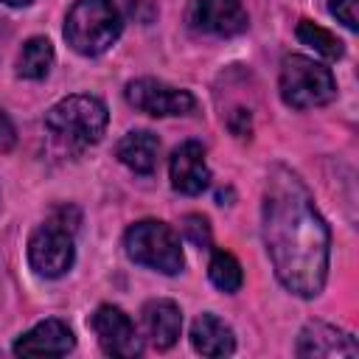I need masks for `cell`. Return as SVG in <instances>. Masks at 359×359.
<instances>
[{"mask_svg":"<svg viewBox=\"0 0 359 359\" xmlns=\"http://www.w3.org/2000/svg\"><path fill=\"white\" fill-rule=\"evenodd\" d=\"M261 230L278 280L297 297H317L328 278L331 236L306 182L286 165L266 174Z\"/></svg>","mask_w":359,"mask_h":359,"instance_id":"obj_1","label":"cell"},{"mask_svg":"<svg viewBox=\"0 0 359 359\" xmlns=\"http://www.w3.org/2000/svg\"><path fill=\"white\" fill-rule=\"evenodd\" d=\"M107 107L95 95H67L56 101L45 115L50 137L67 151H81L98 143L107 129Z\"/></svg>","mask_w":359,"mask_h":359,"instance_id":"obj_2","label":"cell"},{"mask_svg":"<svg viewBox=\"0 0 359 359\" xmlns=\"http://www.w3.org/2000/svg\"><path fill=\"white\" fill-rule=\"evenodd\" d=\"M123 28V14L115 0H76L65 20V39L81 56L104 53Z\"/></svg>","mask_w":359,"mask_h":359,"instance_id":"obj_3","label":"cell"},{"mask_svg":"<svg viewBox=\"0 0 359 359\" xmlns=\"http://www.w3.org/2000/svg\"><path fill=\"white\" fill-rule=\"evenodd\" d=\"M280 98L292 109L323 107L337 98V81L325 65L300 53H289L280 62Z\"/></svg>","mask_w":359,"mask_h":359,"instance_id":"obj_4","label":"cell"},{"mask_svg":"<svg viewBox=\"0 0 359 359\" xmlns=\"http://www.w3.org/2000/svg\"><path fill=\"white\" fill-rule=\"evenodd\" d=\"M123 247H126V255L135 264L149 266V269H157L163 275H177L185 266V258H182V247H180L177 233L168 224L157 222V219L135 222L123 233Z\"/></svg>","mask_w":359,"mask_h":359,"instance_id":"obj_5","label":"cell"},{"mask_svg":"<svg viewBox=\"0 0 359 359\" xmlns=\"http://www.w3.org/2000/svg\"><path fill=\"white\" fill-rule=\"evenodd\" d=\"M73 208H59L48 222H42L31 238H28V264L42 278H62L76 258L73 247V230L76 224H67V213Z\"/></svg>","mask_w":359,"mask_h":359,"instance_id":"obj_6","label":"cell"},{"mask_svg":"<svg viewBox=\"0 0 359 359\" xmlns=\"http://www.w3.org/2000/svg\"><path fill=\"white\" fill-rule=\"evenodd\" d=\"M126 101L154 118H168V115H185L194 109V95L188 90L171 87L157 79H135L126 84Z\"/></svg>","mask_w":359,"mask_h":359,"instance_id":"obj_7","label":"cell"},{"mask_svg":"<svg viewBox=\"0 0 359 359\" xmlns=\"http://www.w3.org/2000/svg\"><path fill=\"white\" fill-rule=\"evenodd\" d=\"M90 325L98 337V345L107 356L118 359H135L143 351V339L135 331V323L129 314H123L118 306H98L90 317Z\"/></svg>","mask_w":359,"mask_h":359,"instance_id":"obj_8","label":"cell"},{"mask_svg":"<svg viewBox=\"0 0 359 359\" xmlns=\"http://www.w3.org/2000/svg\"><path fill=\"white\" fill-rule=\"evenodd\" d=\"M247 11L238 0H194L188 6V25L213 36H236L247 31Z\"/></svg>","mask_w":359,"mask_h":359,"instance_id":"obj_9","label":"cell"},{"mask_svg":"<svg viewBox=\"0 0 359 359\" xmlns=\"http://www.w3.org/2000/svg\"><path fill=\"white\" fill-rule=\"evenodd\" d=\"M171 185L180 194L196 196L210 185V168L205 163V149L196 140H185L182 146L174 149L171 163H168Z\"/></svg>","mask_w":359,"mask_h":359,"instance_id":"obj_10","label":"cell"},{"mask_svg":"<svg viewBox=\"0 0 359 359\" xmlns=\"http://www.w3.org/2000/svg\"><path fill=\"white\" fill-rule=\"evenodd\" d=\"M76 345V337L62 320H42L14 342L17 356H65Z\"/></svg>","mask_w":359,"mask_h":359,"instance_id":"obj_11","label":"cell"},{"mask_svg":"<svg viewBox=\"0 0 359 359\" xmlns=\"http://www.w3.org/2000/svg\"><path fill=\"white\" fill-rule=\"evenodd\" d=\"M294 351L297 356H356L359 345L348 331L314 320L300 331Z\"/></svg>","mask_w":359,"mask_h":359,"instance_id":"obj_12","label":"cell"},{"mask_svg":"<svg viewBox=\"0 0 359 359\" xmlns=\"http://www.w3.org/2000/svg\"><path fill=\"white\" fill-rule=\"evenodd\" d=\"M143 328L154 348L168 351L180 339L182 311L174 300H149L143 306Z\"/></svg>","mask_w":359,"mask_h":359,"instance_id":"obj_13","label":"cell"},{"mask_svg":"<svg viewBox=\"0 0 359 359\" xmlns=\"http://www.w3.org/2000/svg\"><path fill=\"white\" fill-rule=\"evenodd\" d=\"M191 345L202 356H227L236 351V337L224 320L205 311L191 325Z\"/></svg>","mask_w":359,"mask_h":359,"instance_id":"obj_14","label":"cell"},{"mask_svg":"<svg viewBox=\"0 0 359 359\" xmlns=\"http://www.w3.org/2000/svg\"><path fill=\"white\" fill-rule=\"evenodd\" d=\"M115 154L135 174H151L157 165V157H160V140L149 129H137L118 140Z\"/></svg>","mask_w":359,"mask_h":359,"instance_id":"obj_15","label":"cell"},{"mask_svg":"<svg viewBox=\"0 0 359 359\" xmlns=\"http://www.w3.org/2000/svg\"><path fill=\"white\" fill-rule=\"evenodd\" d=\"M50 65H53V45L45 36H31L17 56V73L22 79H34V81L45 79Z\"/></svg>","mask_w":359,"mask_h":359,"instance_id":"obj_16","label":"cell"},{"mask_svg":"<svg viewBox=\"0 0 359 359\" xmlns=\"http://www.w3.org/2000/svg\"><path fill=\"white\" fill-rule=\"evenodd\" d=\"M208 275H210V283L227 294L238 292L241 283H244V272H241V264L236 261V255L224 252V250H216L213 258H210V266H208Z\"/></svg>","mask_w":359,"mask_h":359,"instance_id":"obj_17","label":"cell"},{"mask_svg":"<svg viewBox=\"0 0 359 359\" xmlns=\"http://www.w3.org/2000/svg\"><path fill=\"white\" fill-rule=\"evenodd\" d=\"M297 39H300L303 45L314 48V50H317L320 56H325V59H342V53H345L342 42H339L331 31H325L323 25H317V22H311V20H300V22H297Z\"/></svg>","mask_w":359,"mask_h":359,"instance_id":"obj_18","label":"cell"},{"mask_svg":"<svg viewBox=\"0 0 359 359\" xmlns=\"http://www.w3.org/2000/svg\"><path fill=\"white\" fill-rule=\"evenodd\" d=\"M182 233H185V238H188L191 244H196V247H208V244H210V224H208L205 216H196V213L185 216V219H182Z\"/></svg>","mask_w":359,"mask_h":359,"instance_id":"obj_19","label":"cell"},{"mask_svg":"<svg viewBox=\"0 0 359 359\" xmlns=\"http://www.w3.org/2000/svg\"><path fill=\"white\" fill-rule=\"evenodd\" d=\"M356 6H359V0H328V11H331V14H334L345 28H351V31H356V28H359Z\"/></svg>","mask_w":359,"mask_h":359,"instance_id":"obj_20","label":"cell"},{"mask_svg":"<svg viewBox=\"0 0 359 359\" xmlns=\"http://www.w3.org/2000/svg\"><path fill=\"white\" fill-rule=\"evenodd\" d=\"M17 143V132H14V123L11 118L0 109V151H11Z\"/></svg>","mask_w":359,"mask_h":359,"instance_id":"obj_21","label":"cell"},{"mask_svg":"<svg viewBox=\"0 0 359 359\" xmlns=\"http://www.w3.org/2000/svg\"><path fill=\"white\" fill-rule=\"evenodd\" d=\"M0 3H6V6H28L31 0H0Z\"/></svg>","mask_w":359,"mask_h":359,"instance_id":"obj_22","label":"cell"}]
</instances>
